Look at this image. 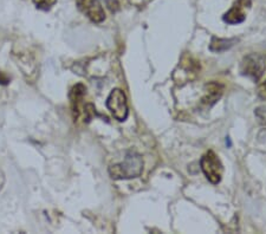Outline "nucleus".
Instances as JSON below:
<instances>
[{
  "label": "nucleus",
  "mask_w": 266,
  "mask_h": 234,
  "mask_svg": "<svg viewBox=\"0 0 266 234\" xmlns=\"http://www.w3.org/2000/svg\"><path fill=\"white\" fill-rule=\"evenodd\" d=\"M143 171V160L135 151H128L123 162L109 167V174L114 180H128L139 177Z\"/></svg>",
  "instance_id": "obj_1"
},
{
  "label": "nucleus",
  "mask_w": 266,
  "mask_h": 234,
  "mask_svg": "<svg viewBox=\"0 0 266 234\" xmlns=\"http://www.w3.org/2000/svg\"><path fill=\"white\" fill-rule=\"evenodd\" d=\"M200 166H201L203 174H205V176L207 177V180H208L209 182L213 184H218L220 181H221L224 168H222V164L220 162L219 157L216 156L214 151L212 150L207 151V153L201 157Z\"/></svg>",
  "instance_id": "obj_2"
},
{
  "label": "nucleus",
  "mask_w": 266,
  "mask_h": 234,
  "mask_svg": "<svg viewBox=\"0 0 266 234\" xmlns=\"http://www.w3.org/2000/svg\"><path fill=\"white\" fill-rule=\"evenodd\" d=\"M107 108L109 109L110 113L117 121H126L128 114H129L126 94L121 89L111 90L110 95L107 98Z\"/></svg>",
  "instance_id": "obj_3"
},
{
  "label": "nucleus",
  "mask_w": 266,
  "mask_h": 234,
  "mask_svg": "<svg viewBox=\"0 0 266 234\" xmlns=\"http://www.w3.org/2000/svg\"><path fill=\"white\" fill-rule=\"evenodd\" d=\"M265 59L260 55H248L244 57L240 65V72L241 75L247 76L252 78L254 82H258L264 75L265 71Z\"/></svg>",
  "instance_id": "obj_4"
},
{
  "label": "nucleus",
  "mask_w": 266,
  "mask_h": 234,
  "mask_svg": "<svg viewBox=\"0 0 266 234\" xmlns=\"http://www.w3.org/2000/svg\"><path fill=\"white\" fill-rule=\"evenodd\" d=\"M78 9L94 23H102L106 19V12L98 0H76Z\"/></svg>",
  "instance_id": "obj_5"
},
{
  "label": "nucleus",
  "mask_w": 266,
  "mask_h": 234,
  "mask_svg": "<svg viewBox=\"0 0 266 234\" xmlns=\"http://www.w3.org/2000/svg\"><path fill=\"white\" fill-rule=\"evenodd\" d=\"M245 4L246 0H238V2L232 6L231 10L224 15V17H222L224 22L227 23L229 25L240 24V23L244 22L246 18V15L244 12Z\"/></svg>",
  "instance_id": "obj_6"
},
{
  "label": "nucleus",
  "mask_w": 266,
  "mask_h": 234,
  "mask_svg": "<svg viewBox=\"0 0 266 234\" xmlns=\"http://www.w3.org/2000/svg\"><path fill=\"white\" fill-rule=\"evenodd\" d=\"M234 43H236L235 38L232 39H222V38H216L213 37L211 41V44H209V50L212 52H225L227 51L228 49H231Z\"/></svg>",
  "instance_id": "obj_7"
},
{
  "label": "nucleus",
  "mask_w": 266,
  "mask_h": 234,
  "mask_svg": "<svg viewBox=\"0 0 266 234\" xmlns=\"http://www.w3.org/2000/svg\"><path fill=\"white\" fill-rule=\"evenodd\" d=\"M207 88H208V92H207L206 96L202 98V104L211 107V105L214 104L215 102L219 100L220 96H221L222 88L216 83H211L209 85H207Z\"/></svg>",
  "instance_id": "obj_8"
},
{
  "label": "nucleus",
  "mask_w": 266,
  "mask_h": 234,
  "mask_svg": "<svg viewBox=\"0 0 266 234\" xmlns=\"http://www.w3.org/2000/svg\"><path fill=\"white\" fill-rule=\"evenodd\" d=\"M57 0H34L35 5L37 6L39 10H44V11H48L50 10L52 6L56 4Z\"/></svg>",
  "instance_id": "obj_9"
},
{
  "label": "nucleus",
  "mask_w": 266,
  "mask_h": 234,
  "mask_svg": "<svg viewBox=\"0 0 266 234\" xmlns=\"http://www.w3.org/2000/svg\"><path fill=\"white\" fill-rule=\"evenodd\" d=\"M258 96L261 98V100H265L266 101V81L264 83L259 85L258 88Z\"/></svg>",
  "instance_id": "obj_10"
},
{
  "label": "nucleus",
  "mask_w": 266,
  "mask_h": 234,
  "mask_svg": "<svg viewBox=\"0 0 266 234\" xmlns=\"http://www.w3.org/2000/svg\"><path fill=\"white\" fill-rule=\"evenodd\" d=\"M108 6H109V9L111 10V11L115 12L118 10V3L117 0H106Z\"/></svg>",
  "instance_id": "obj_11"
}]
</instances>
